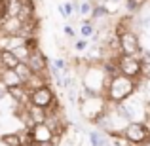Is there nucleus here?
Returning a JSON list of instances; mask_svg holds the SVG:
<instances>
[{
	"instance_id": "nucleus-8",
	"label": "nucleus",
	"mask_w": 150,
	"mask_h": 146,
	"mask_svg": "<svg viewBox=\"0 0 150 146\" xmlns=\"http://www.w3.org/2000/svg\"><path fill=\"white\" fill-rule=\"evenodd\" d=\"M29 89L25 85H13V87H8V97L13 99L15 106H27L29 104Z\"/></svg>"
},
{
	"instance_id": "nucleus-25",
	"label": "nucleus",
	"mask_w": 150,
	"mask_h": 146,
	"mask_svg": "<svg viewBox=\"0 0 150 146\" xmlns=\"http://www.w3.org/2000/svg\"><path fill=\"white\" fill-rule=\"evenodd\" d=\"M6 97H8V87L2 84V82H0V101H4Z\"/></svg>"
},
{
	"instance_id": "nucleus-22",
	"label": "nucleus",
	"mask_w": 150,
	"mask_h": 146,
	"mask_svg": "<svg viewBox=\"0 0 150 146\" xmlns=\"http://www.w3.org/2000/svg\"><path fill=\"white\" fill-rule=\"evenodd\" d=\"M91 8H93V4L91 2H82L80 6H78V15H82V17H89V13H91Z\"/></svg>"
},
{
	"instance_id": "nucleus-27",
	"label": "nucleus",
	"mask_w": 150,
	"mask_h": 146,
	"mask_svg": "<svg viewBox=\"0 0 150 146\" xmlns=\"http://www.w3.org/2000/svg\"><path fill=\"white\" fill-rule=\"evenodd\" d=\"M21 146H36L34 142H25V144H21Z\"/></svg>"
},
{
	"instance_id": "nucleus-19",
	"label": "nucleus",
	"mask_w": 150,
	"mask_h": 146,
	"mask_svg": "<svg viewBox=\"0 0 150 146\" xmlns=\"http://www.w3.org/2000/svg\"><path fill=\"white\" fill-rule=\"evenodd\" d=\"M23 46H25L29 51H36V49H40V42H38V38L36 36H27V38H23Z\"/></svg>"
},
{
	"instance_id": "nucleus-20",
	"label": "nucleus",
	"mask_w": 150,
	"mask_h": 146,
	"mask_svg": "<svg viewBox=\"0 0 150 146\" xmlns=\"http://www.w3.org/2000/svg\"><path fill=\"white\" fill-rule=\"evenodd\" d=\"M89 46H91V42L86 40V38H76V40L72 42V48L76 49V51H88Z\"/></svg>"
},
{
	"instance_id": "nucleus-26",
	"label": "nucleus",
	"mask_w": 150,
	"mask_h": 146,
	"mask_svg": "<svg viewBox=\"0 0 150 146\" xmlns=\"http://www.w3.org/2000/svg\"><path fill=\"white\" fill-rule=\"evenodd\" d=\"M57 142H59V140H50V142H42V144H36V146H57Z\"/></svg>"
},
{
	"instance_id": "nucleus-12",
	"label": "nucleus",
	"mask_w": 150,
	"mask_h": 146,
	"mask_svg": "<svg viewBox=\"0 0 150 146\" xmlns=\"http://www.w3.org/2000/svg\"><path fill=\"white\" fill-rule=\"evenodd\" d=\"M17 65H19V61L15 59V55L10 49H0V68L13 70Z\"/></svg>"
},
{
	"instance_id": "nucleus-7",
	"label": "nucleus",
	"mask_w": 150,
	"mask_h": 146,
	"mask_svg": "<svg viewBox=\"0 0 150 146\" xmlns=\"http://www.w3.org/2000/svg\"><path fill=\"white\" fill-rule=\"evenodd\" d=\"M29 133H30V139H33L34 144H42V142H50V140H53V135H51V131L46 127V123L33 125V127L29 129Z\"/></svg>"
},
{
	"instance_id": "nucleus-24",
	"label": "nucleus",
	"mask_w": 150,
	"mask_h": 146,
	"mask_svg": "<svg viewBox=\"0 0 150 146\" xmlns=\"http://www.w3.org/2000/svg\"><path fill=\"white\" fill-rule=\"evenodd\" d=\"M8 17V8H6V0H0V21Z\"/></svg>"
},
{
	"instance_id": "nucleus-18",
	"label": "nucleus",
	"mask_w": 150,
	"mask_h": 146,
	"mask_svg": "<svg viewBox=\"0 0 150 146\" xmlns=\"http://www.w3.org/2000/svg\"><path fill=\"white\" fill-rule=\"evenodd\" d=\"M11 53L15 55V59H17L19 63H27V59H29V55H30V51L25 48V46H17V48H13V49H10Z\"/></svg>"
},
{
	"instance_id": "nucleus-6",
	"label": "nucleus",
	"mask_w": 150,
	"mask_h": 146,
	"mask_svg": "<svg viewBox=\"0 0 150 146\" xmlns=\"http://www.w3.org/2000/svg\"><path fill=\"white\" fill-rule=\"evenodd\" d=\"M25 65L30 68L33 74H40V76L50 78V61H48V57H46L40 49L30 51V55H29V59H27ZM50 80H51V78H50Z\"/></svg>"
},
{
	"instance_id": "nucleus-13",
	"label": "nucleus",
	"mask_w": 150,
	"mask_h": 146,
	"mask_svg": "<svg viewBox=\"0 0 150 146\" xmlns=\"http://www.w3.org/2000/svg\"><path fill=\"white\" fill-rule=\"evenodd\" d=\"M95 23L89 21V19H86V21L80 23V38H86V40H89V38L93 36V32H95Z\"/></svg>"
},
{
	"instance_id": "nucleus-16",
	"label": "nucleus",
	"mask_w": 150,
	"mask_h": 146,
	"mask_svg": "<svg viewBox=\"0 0 150 146\" xmlns=\"http://www.w3.org/2000/svg\"><path fill=\"white\" fill-rule=\"evenodd\" d=\"M13 72L17 74V78L21 80V84H25V82H27V80L30 78V74H33V72H30V68H29V66L25 65V63H19V65H17V66L13 68Z\"/></svg>"
},
{
	"instance_id": "nucleus-4",
	"label": "nucleus",
	"mask_w": 150,
	"mask_h": 146,
	"mask_svg": "<svg viewBox=\"0 0 150 146\" xmlns=\"http://www.w3.org/2000/svg\"><path fill=\"white\" fill-rule=\"evenodd\" d=\"M118 70L122 76H127L131 80L139 82L143 78V63L139 61V57H129V55H118L116 59Z\"/></svg>"
},
{
	"instance_id": "nucleus-15",
	"label": "nucleus",
	"mask_w": 150,
	"mask_h": 146,
	"mask_svg": "<svg viewBox=\"0 0 150 146\" xmlns=\"http://www.w3.org/2000/svg\"><path fill=\"white\" fill-rule=\"evenodd\" d=\"M0 142L2 146H21V137L19 133H8V135H2L0 137Z\"/></svg>"
},
{
	"instance_id": "nucleus-5",
	"label": "nucleus",
	"mask_w": 150,
	"mask_h": 146,
	"mask_svg": "<svg viewBox=\"0 0 150 146\" xmlns=\"http://www.w3.org/2000/svg\"><path fill=\"white\" fill-rule=\"evenodd\" d=\"M55 101L57 99H55V93L51 89V85H42V87H38V89L29 93V104L44 108V110H48Z\"/></svg>"
},
{
	"instance_id": "nucleus-17",
	"label": "nucleus",
	"mask_w": 150,
	"mask_h": 146,
	"mask_svg": "<svg viewBox=\"0 0 150 146\" xmlns=\"http://www.w3.org/2000/svg\"><path fill=\"white\" fill-rule=\"evenodd\" d=\"M146 2L148 0H125V10H127L129 13H137V11H141L144 8Z\"/></svg>"
},
{
	"instance_id": "nucleus-9",
	"label": "nucleus",
	"mask_w": 150,
	"mask_h": 146,
	"mask_svg": "<svg viewBox=\"0 0 150 146\" xmlns=\"http://www.w3.org/2000/svg\"><path fill=\"white\" fill-rule=\"evenodd\" d=\"M21 30V21L13 15H8L4 21H0V32L6 36H17Z\"/></svg>"
},
{
	"instance_id": "nucleus-21",
	"label": "nucleus",
	"mask_w": 150,
	"mask_h": 146,
	"mask_svg": "<svg viewBox=\"0 0 150 146\" xmlns=\"http://www.w3.org/2000/svg\"><path fill=\"white\" fill-rule=\"evenodd\" d=\"M19 6H21V0H6V8H8V15H17Z\"/></svg>"
},
{
	"instance_id": "nucleus-10",
	"label": "nucleus",
	"mask_w": 150,
	"mask_h": 146,
	"mask_svg": "<svg viewBox=\"0 0 150 146\" xmlns=\"http://www.w3.org/2000/svg\"><path fill=\"white\" fill-rule=\"evenodd\" d=\"M15 17L21 23L36 17V4H34V0H21V6H19V11Z\"/></svg>"
},
{
	"instance_id": "nucleus-23",
	"label": "nucleus",
	"mask_w": 150,
	"mask_h": 146,
	"mask_svg": "<svg viewBox=\"0 0 150 146\" xmlns=\"http://www.w3.org/2000/svg\"><path fill=\"white\" fill-rule=\"evenodd\" d=\"M63 30H65V34H67V36H69L70 38V40H76V30H74L72 29V27H70V25H65V29H63Z\"/></svg>"
},
{
	"instance_id": "nucleus-2",
	"label": "nucleus",
	"mask_w": 150,
	"mask_h": 146,
	"mask_svg": "<svg viewBox=\"0 0 150 146\" xmlns=\"http://www.w3.org/2000/svg\"><path fill=\"white\" fill-rule=\"evenodd\" d=\"M122 139L131 146H144L150 142V125L146 121H129L122 129Z\"/></svg>"
},
{
	"instance_id": "nucleus-3",
	"label": "nucleus",
	"mask_w": 150,
	"mask_h": 146,
	"mask_svg": "<svg viewBox=\"0 0 150 146\" xmlns=\"http://www.w3.org/2000/svg\"><path fill=\"white\" fill-rule=\"evenodd\" d=\"M116 36H118V46H120V55H129V57L141 55L143 46H141V38L137 30H124Z\"/></svg>"
},
{
	"instance_id": "nucleus-14",
	"label": "nucleus",
	"mask_w": 150,
	"mask_h": 146,
	"mask_svg": "<svg viewBox=\"0 0 150 146\" xmlns=\"http://www.w3.org/2000/svg\"><path fill=\"white\" fill-rule=\"evenodd\" d=\"M110 13V10L105 6V4H95L91 8V13H89V21H97V19H103Z\"/></svg>"
},
{
	"instance_id": "nucleus-1",
	"label": "nucleus",
	"mask_w": 150,
	"mask_h": 146,
	"mask_svg": "<svg viewBox=\"0 0 150 146\" xmlns=\"http://www.w3.org/2000/svg\"><path fill=\"white\" fill-rule=\"evenodd\" d=\"M137 87H139V82L137 80H131V78H127V76L118 74V76L110 78L103 97H105V101L110 102V104H120V102L127 101L129 97L135 95Z\"/></svg>"
},
{
	"instance_id": "nucleus-11",
	"label": "nucleus",
	"mask_w": 150,
	"mask_h": 146,
	"mask_svg": "<svg viewBox=\"0 0 150 146\" xmlns=\"http://www.w3.org/2000/svg\"><path fill=\"white\" fill-rule=\"evenodd\" d=\"M88 139H89V146H108V135L101 129H91L88 131Z\"/></svg>"
}]
</instances>
